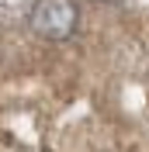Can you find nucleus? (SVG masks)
<instances>
[{"instance_id": "obj_1", "label": "nucleus", "mask_w": 149, "mask_h": 152, "mask_svg": "<svg viewBox=\"0 0 149 152\" xmlns=\"http://www.w3.org/2000/svg\"><path fill=\"white\" fill-rule=\"evenodd\" d=\"M31 28L45 38H69L76 31V7L73 0H38L31 7Z\"/></svg>"}, {"instance_id": "obj_2", "label": "nucleus", "mask_w": 149, "mask_h": 152, "mask_svg": "<svg viewBox=\"0 0 149 152\" xmlns=\"http://www.w3.org/2000/svg\"><path fill=\"white\" fill-rule=\"evenodd\" d=\"M104 4H114V0H104Z\"/></svg>"}]
</instances>
